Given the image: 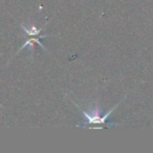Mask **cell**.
Here are the masks:
<instances>
[{"instance_id": "6da1fadb", "label": "cell", "mask_w": 153, "mask_h": 153, "mask_svg": "<svg viewBox=\"0 0 153 153\" xmlns=\"http://www.w3.org/2000/svg\"><path fill=\"white\" fill-rule=\"evenodd\" d=\"M74 105H76L80 110L82 111L84 115V123L82 124H79V125H76V127H83V128H86L88 125H103V126H107V127H114V126H120L121 124H113V123H109L107 120H108L109 115L114 111V109L119 106L120 103H117L114 107L110 109L107 113H105L104 115H101V108L98 104L94 105L90 109L88 110H84L82 109L79 105L76 104V102H72Z\"/></svg>"}, {"instance_id": "7a4b0ae2", "label": "cell", "mask_w": 153, "mask_h": 153, "mask_svg": "<svg viewBox=\"0 0 153 153\" xmlns=\"http://www.w3.org/2000/svg\"><path fill=\"white\" fill-rule=\"evenodd\" d=\"M46 37H48V36H40V37H38V38L28 39V40L26 41V42L24 43V44L21 46V48L19 49V51H22V49L25 48V47H27V46H30V49H32V48H33V46H34V44H38V45H40V46L42 47L43 49H45V51H46V48H45V46L42 44V43L40 42V40H39V39H40V38H46Z\"/></svg>"}, {"instance_id": "3957f363", "label": "cell", "mask_w": 153, "mask_h": 153, "mask_svg": "<svg viewBox=\"0 0 153 153\" xmlns=\"http://www.w3.org/2000/svg\"><path fill=\"white\" fill-rule=\"evenodd\" d=\"M21 28H22V30L24 32V34L27 35V36H38V35L43 30V27L37 28L34 24H32L30 27H27V26H25V25H23V24H22Z\"/></svg>"}]
</instances>
